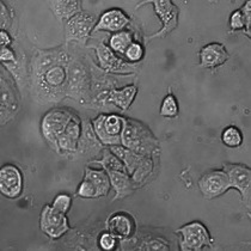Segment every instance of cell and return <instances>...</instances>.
Wrapping results in <instances>:
<instances>
[{
	"label": "cell",
	"instance_id": "cell-9",
	"mask_svg": "<svg viewBox=\"0 0 251 251\" xmlns=\"http://www.w3.org/2000/svg\"><path fill=\"white\" fill-rule=\"evenodd\" d=\"M145 4H151L153 6L155 15L159 17L160 22H162V28H160L159 31L147 37L146 42L154 39H159V37H165L166 35H169L177 28V25H178L179 11L178 7L173 1H170V0H155V1L149 0V1H143L138 4L136 9H139V7Z\"/></svg>",
	"mask_w": 251,
	"mask_h": 251
},
{
	"label": "cell",
	"instance_id": "cell-32",
	"mask_svg": "<svg viewBox=\"0 0 251 251\" xmlns=\"http://www.w3.org/2000/svg\"><path fill=\"white\" fill-rule=\"evenodd\" d=\"M71 203H72V198H71L68 194L61 193L55 196V199H54L53 202H51V207L55 208L56 211L67 214L71 208Z\"/></svg>",
	"mask_w": 251,
	"mask_h": 251
},
{
	"label": "cell",
	"instance_id": "cell-2",
	"mask_svg": "<svg viewBox=\"0 0 251 251\" xmlns=\"http://www.w3.org/2000/svg\"><path fill=\"white\" fill-rule=\"evenodd\" d=\"M92 73L91 62H87L84 56L72 53L68 64V87L67 98L90 108L91 105Z\"/></svg>",
	"mask_w": 251,
	"mask_h": 251
},
{
	"label": "cell",
	"instance_id": "cell-8",
	"mask_svg": "<svg viewBox=\"0 0 251 251\" xmlns=\"http://www.w3.org/2000/svg\"><path fill=\"white\" fill-rule=\"evenodd\" d=\"M97 17L94 13L81 11L65 24V40L66 43L75 42L77 45H86L97 24Z\"/></svg>",
	"mask_w": 251,
	"mask_h": 251
},
{
	"label": "cell",
	"instance_id": "cell-10",
	"mask_svg": "<svg viewBox=\"0 0 251 251\" xmlns=\"http://www.w3.org/2000/svg\"><path fill=\"white\" fill-rule=\"evenodd\" d=\"M136 94H138V87L134 84L124 86L121 89L114 87V89L105 90V91L98 94L96 97H94L90 108L100 109L105 108L109 104H113L121 109V110L126 111L132 105L133 100L136 97Z\"/></svg>",
	"mask_w": 251,
	"mask_h": 251
},
{
	"label": "cell",
	"instance_id": "cell-34",
	"mask_svg": "<svg viewBox=\"0 0 251 251\" xmlns=\"http://www.w3.org/2000/svg\"><path fill=\"white\" fill-rule=\"evenodd\" d=\"M117 241H119L117 237L114 236L109 231H105L100 236L98 244H100V249L103 250H114L117 248Z\"/></svg>",
	"mask_w": 251,
	"mask_h": 251
},
{
	"label": "cell",
	"instance_id": "cell-27",
	"mask_svg": "<svg viewBox=\"0 0 251 251\" xmlns=\"http://www.w3.org/2000/svg\"><path fill=\"white\" fill-rule=\"evenodd\" d=\"M134 34L129 30H122V31L114 32L109 39V48L114 51V53L119 54V55L125 56L127 48L134 42Z\"/></svg>",
	"mask_w": 251,
	"mask_h": 251
},
{
	"label": "cell",
	"instance_id": "cell-12",
	"mask_svg": "<svg viewBox=\"0 0 251 251\" xmlns=\"http://www.w3.org/2000/svg\"><path fill=\"white\" fill-rule=\"evenodd\" d=\"M13 78L11 75L5 70L1 68V78H0V91H1V98H0V115H1V126H5L7 122L12 121L15 119L16 114L18 111V100L16 95L15 87H13Z\"/></svg>",
	"mask_w": 251,
	"mask_h": 251
},
{
	"label": "cell",
	"instance_id": "cell-22",
	"mask_svg": "<svg viewBox=\"0 0 251 251\" xmlns=\"http://www.w3.org/2000/svg\"><path fill=\"white\" fill-rule=\"evenodd\" d=\"M1 65L10 73L20 90L29 86V64L23 51L20 50V53L17 54V61Z\"/></svg>",
	"mask_w": 251,
	"mask_h": 251
},
{
	"label": "cell",
	"instance_id": "cell-13",
	"mask_svg": "<svg viewBox=\"0 0 251 251\" xmlns=\"http://www.w3.org/2000/svg\"><path fill=\"white\" fill-rule=\"evenodd\" d=\"M40 228L49 238L59 239L71 230L67 214L56 211L51 204H46L40 215Z\"/></svg>",
	"mask_w": 251,
	"mask_h": 251
},
{
	"label": "cell",
	"instance_id": "cell-25",
	"mask_svg": "<svg viewBox=\"0 0 251 251\" xmlns=\"http://www.w3.org/2000/svg\"><path fill=\"white\" fill-rule=\"evenodd\" d=\"M109 149L111 150L113 153H115L117 157L122 160V163L125 164L126 171H127V174L130 175V176L135 173L136 169L141 165V163H143L146 158V155L136 153V152L132 151V150L127 149V147L122 145L110 146Z\"/></svg>",
	"mask_w": 251,
	"mask_h": 251
},
{
	"label": "cell",
	"instance_id": "cell-14",
	"mask_svg": "<svg viewBox=\"0 0 251 251\" xmlns=\"http://www.w3.org/2000/svg\"><path fill=\"white\" fill-rule=\"evenodd\" d=\"M199 189L204 199L219 198L230 189L227 175L223 169L207 171L199 179Z\"/></svg>",
	"mask_w": 251,
	"mask_h": 251
},
{
	"label": "cell",
	"instance_id": "cell-28",
	"mask_svg": "<svg viewBox=\"0 0 251 251\" xmlns=\"http://www.w3.org/2000/svg\"><path fill=\"white\" fill-rule=\"evenodd\" d=\"M100 153H102V159L91 160V162H90V164L100 165V168L104 169L105 171H109V170L126 171L125 164L122 163V160L120 159V158L117 157L115 153H113L109 147L103 149ZM126 173H127V171H126Z\"/></svg>",
	"mask_w": 251,
	"mask_h": 251
},
{
	"label": "cell",
	"instance_id": "cell-31",
	"mask_svg": "<svg viewBox=\"0 0 251 251\" xmlns=\"http://www.w3.org/2000/svg\"><path fill=\"white\" fill-rule=\"evenodd\" d=\"M145 55V48L138 41H134L129 47L127 48L125 53V58L127 59L128 62H132V64H136V62L141 61Z\"/></svg>",
	"mask_w": 251,
	"mask_h": 251
},
{
	"label": "cell",
	"instance_id": "cell-37",
	"mask_svg": "<svg viewBox=\"0 0 251 251\" xmlns=\"http://www.w3.org/2000/svg\"><path fill=\"white\" fill-rule=\"evenodd\" d=\"M0 60H1V64L17 61V53L10 47H1V51H0Z\"/></svg>",
	"mask_w": 251,
	"mask_h": 251
},
{
	"label": "cell",
	"instance_id": "cell-16",
	"mask_svg": "<svg viewBox=\"0 0 251 251\" xmlns=\"http://www.w3.org/2000/svg\"><path fill=\"white\" fill-rule=\"evenodd\" d=\"M23 189V176L20 169L13 164H5L0 169V190L4 196L16 199Z\"/></svg>",
	"mask_w": 251,
	"mask_h": 251
},
{
	"label": "cell",
	"instance_id": "cell-35",
	"mask_svg": "<svg viewBox=\"0 0 251 251\" xmlns=\"http://www.w3.org/2000/svg\"><path fill=\"white\" fill-rule=\"evenodd\" d=\"M139 249L145 250H169L170 245L163 238H150L147 242H144L139 247Z\"/></svg>",
	"mask_w": 251,
	"mask_h": 251
},
{
	"label": "cell",
	"instance_id": "cell-19",
	"mask_svg": "<svg viewBox=\"0 0 251 251\" xmlns=\"http://www.w3.org/2000/svg\"><path fill=\"white\" fill-rule=\"evenodd\" d=\"M200 66L202 68L219 67L227 61L230 55L223 43H208L201 48Z\"/></svg>",
	"mask_w": 251,
	"mask_h": 251
},
{
	"label": "cell",
	"instance_id": "cell-38",
	"mask_svg": "<svg viewBox=\"0 0 251 251\" xmlns=\"http://www.w3.org/2000/svg\"><path fill=\"white\" fill-rule=\"evenodd\" d=\"M0 43H1V47H9L12 43V39H11L9 31H5V30L0 31Z\"/></svg>",
	"mask_w": 251,
	"mask_h": 251
},
{
	"label": "cell",
	"instance_id": "cell-33",
	"mask_svg": "<svg viewBox=\"0 0 251 251\" xmlns=\"http://www.w3.org/2000/svg\"><path fill=\"white\" fill-rule=\"evenodd\" d=\"M77 196L83 199H98L97 192L96 189H95L94 184H92L90 181H87V179H84V178L77 190Z\"/></svg>",
	"mask_w": 251,
	"mask_h": 251
},
{
	"label": "cell",
	"instance_id": "cell-17",
	"mask_svg": "<svg viewBox=\"0 0 251 251\" xmlns=\"http://www.w3.org/2000/svg\"><path fill=\"white\" fill-rule=\"evenodd\" d=\"M81 134V120L78 115L72 117L66 129L58 138L59 154H75L77 153L78 141Z\"/></svg>",
	"mask_w": 251,
	"mask_h": 251
},
{
	"label": "cell",
	"instance_id": "cell-1",
	"mask_svg": "<svg viewBox=\"0 0 251 251\" xmlns=\"http://www.w3.org/2000/svg\"><path fill=\"white\" fill-rule=\"evenodd\" d=\"M71 58L72 51L66 47L34 51L29 62V92L35 103L56 104L67 98Z\"/></svg>",
	"mask_w": 251,
	"mask_h": 251
},
{
	"label": "cell",
	"instance_id": "cell-11",
	"mask_svg": "<svg viewBox=\"0 0 251 251\" xmlns=\"http://www.w3.org/2000/svg\"><path fill=\"white\" fill-rule=\"evenodd\" d=\"M223 170L228 177L230 189L238 190L241 194L242 202L250 211L251 202V169L245 164L236 163H224Z\"/></svg>",
	"mask_w": 251,
	"mask_h": 251
},
{
	"label": "cell",
	"instance_id": "cell-24",
	"mask_svg": "<svg viewBox=\"0 0 251 251\" xmlns=\"http://www.w3.org/2000/svg\"><path fill=\"white\" fill-rule=\"evenodd\" d=\"M251 26V1H247L241 9L233 11L230 16V29L231 31H242L248 37L250 34Z\"/></svg>",
	"mask_w": 251,
	"mask_h": 251
},
{
	"label": "cell",
	"instance_id": "cell-20",
	"mask_svg": "<svg viewBox=\"0 0 251 251\" xmlns=\"http://www.w3.org/2000/svg\"><path fill=\"white\" fill-rule=\"evenodd\" d=\"M103 145L95 134L91 121H81V134L78 141V149L75 154L96 155L102 152Z\"/></svg>",
	"mask_w": 251,
	"mask_h": 251
},
{
	"label": "cell",
	"instance_id": "cell-29",
	"mask_svg": "<svg viewBox=\"0 0 251 251\" xmlns=\"http://www.w3.org/2000/svg\"><path fill=\"white\" fill-rule=\"evenodd\" d=\"M222 141L224 145L231 147V149L239 147L243 143V133L236 126H228L223 130Z\"/></svg>",
	"mask_w": 251,
	"mask_h": 251
},
{
	"label": "cell",
	"instance_id": "cell-36",
	"mask_svg": "<svg viewBox=\"0 0 251 251\" xmlns=\"http://www.w3.org/2000/svg\"><path fill=\"white\" fill-rule=\"evenodd\" d=\"M11 25H12V12L5 2H0V28L5 31H9Z\"/></svg>",
	"mask_w": 251,
	"mask_h": 251
},
{
	"label": "cell",
	"instance_id": "cell-5",
	"mask_svg": "<svg viewBox=\"0 0 251 251\" xmlns=\"http://www.w3.org/2000/svg\"><path fill=\"white\" fill-rule=\"evenodd\" d=\"M126 117L116 114H100L91 121L92 128L98 140L103 146L110 147L121 145V134L124 130Z\"/></svg>",
	"mask_w": 251,
	"mask_h": 251
},
{
	"label": "cell",
	"instance_id": "cell-21",
	"mask_svg": "<svg viewBox=\"0 0 251 251\" xmlns=\"http://www.w3.org/2000/svg\"><path fill=\"white\" fill-rule=\"evenodd\" d=\"M106 173H108L109 178H110L111 187L115 190V196H114L113 201L128 198V196L134 193V190L136 189V184L133 181L130 175H128L126 171L116 170H109Z\"/></svg>",
	"mask_w": 251,
	"mask_h": 251
},
{
	"label": "cell",
	"instance_id": "cell-6",
	"mask_svg": "<svg viewBox=\"0 0 251 251\" xmlns=\"http://www.w3.org/2000/svg\"><path fill=\"white\" fill-rule=\"evenodd\" d=\"M176 234L179 236V249L183 251H198L204 248H211L213 245V238L209 231L198 220L177 228Z\"/></svg>",
	"mask_w": 251,
	"mask_h": 251
},
{
	"label": "cell",
	"instance_id": "cell-30",
	"mask_svg": "<svg viewBox=\"0 0 251 251\" xmlns=\"http://www.w3.org/2000/svg\"><path fill=\"white\" fill-rule=\"evenodd\" d=\"M178 111H179V108H178V103H177L176 97L171 94L168 95V96L163 100L162 105H160V111H159L160 116L170 117V119H173V117H176L178 115Z\"/></svg>",
	"mask_w": 251,
	"mask_h": 251
},
{
	"label": "cell",
	"instance_id": "cell-18",
	"mask_svg": "<svg viewBox=\"0 0 251 251\" xmlns=\"http://www.w3.org/2000/svg\"><path fill=\"white\" fill-rule=\"evenodd\" d=\"M129 17L121 9H110L102 13L95 26L94 32L96 31H109L119 32L122 31L129 24Z\"/></svg>",
	"mask_w": 251,
	"mask_h": 251
},
{
	"label": "cell",
	"instance_id": "cell-3",
	"mask_svg": "<svg viewBox=\"0 0 251 251\" xmlns=\"http://www.w3.org/2000/svg\"><path fill=\"white\" fill-rule=\"evenodd\" d=\"M121 145L146 157H153L159 150V143L151 129L143 122L133 119H126Z\"/></svg>",
	"mask_w": 251,
	"mask_h": 251
},
{
	"label": "cell",
	"instance_id": "cell-15",
	"mask_svg": "<svg viewBox=\"0 0 251 251\" xmlns=\"http://www.w3.org/2000/svg\"><path fill=\"white\" fill-rule=\"evenodd\" d=\"M106 231L113 233L119 241H129L135 236L136 223L133 215L127 212H116L108 218Z\"/></svg>",
	"mask_w": 251,
	"mask_h": 251
},
{
	"label": "cell",
	"instance_id": "cell-23",
	"mask_svg": "<svg viewBox=\"0 0 251 251\" xmlns=\"http://www.w3.org/2000/svg\"><path fill=\"white\" fill-rule=\"evenodd\" d=\"M48 5L59 21H70L83 11V2L77 0H53Z\"/></svg>",
	"mask_w": 251,
	"mask_h": 251
},
{
	"label": "cell",
	"instance_id": "cell-26",
	"mask_svg": "<svg viewBox=\"0 0 251 251\" xmlns=\"http://www.w3.org/2000/svg\"><path fill=\"white\" fill-rule=\"evenodd\" d=\"M84 179L91 182L94 184L95 189H96L98 198L108 195L109 190L111 188L110 178L109 175L104 169H92L85 168V174H84Z\"/></svg>",
	"mask_w": 251,
	"mask_h": 251
},
{
	"label": "cell",
	"instance_id": "cell-4",
	"mask_svg": "<svg viewBox=\"0 0 251 251\" xmlns=\"http://www.w3.org/2000/svg\"><path fill=\"white\" fill-rule=\"evenodd\" d=\"M75 113L62 108H53L47 111L41 121V132L47 144L59 153L58 138L66 129Z\"/></svg>",
	"mask_w": 251,
	"mask_h": 251
},
{
	"label": "cell",
	"instance_id": "cell-7",
	"mask_svg": "<svg viewBox=\"0 0 251 251\" xmlns=\"http://www.w3.org/2000/svg\"><path fill=\"white\" fill-rule=\"evenodd\" d=\"M96 51L98 67L105 73H111V75H135L138 65L128 62L120 56H117L108 45L104 42H100L97 45L91 46Z\"/></svg>",
	"mask_w": 251,
	"mask_h": 251
}]
</instances>
